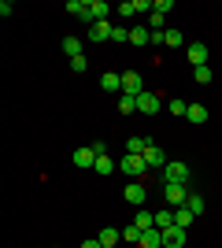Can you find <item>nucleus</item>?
<instances>
[{"label":"nucleus","instance_id":"obj_26","mask_svg":"<svg viewBox=\"0 0 222 248\" xmlns=\"http://www.w3.org/2000/svg\"><path fill=\"white\" fill-rule=\"evenodd\" d=\"M185 207H189L192 215H204V207H207V204H204V197H200V193H189V200H185Z\"/></svg>","mask_w":222,"mask_h":248},{"label":"nucleus","instance_id":"obj_30","mask_svg":"<svg viewBox=\"0 0 222 248\" xmlns=\"http://www.w3.org/2000/svg\"><path fill=\"white\" fill-rule=\"evenodd\" d=\"M152 11L167 15V11H174V0H152Z\"/></svg>","mask_w":222,"mask_h":248},{"label":"nucleus","instance_id":"obj_22","mask_svg":"<svg viewBox=\"0 0 222 248\" xmlns=\"http://www.w3.org/2000/svg\"><path fill=\"white\" fill-rule=\"evenodd\" d=\"M67 11L78 19H89V0H67Z\"/></svg>","mask_w":222,"mask_h":248},{"label":"nucleus","instance_id":"obj_35","mask_svg":"<svg viewBox=\"0 0 222 248\" xmlns=\"http://www.w3.org/2000/svg\"><path fill=\"white\" fill-rule=\"evenodd\" d=\"M141 11H152V0H133V15H141Z\"/></svg>","mask_w":222,"mask_h":248},{"label":"nucleus","instance_id":"obj_25","mask_svg":"<svg viewBox=\"0 0 222 248\" xmlns=\"http://www.w3.org/2000/svg\"><path fill=\"white\" fill-rule=\"evenodd\" d=\"M133 111H137V96L122 93V96H118V115H133Z\"/></svg>","mask_w":222,"mask_h":248},{"label":"nucleus","instance_id":"obj_12","mask_svg":"<svg viewBox=\"0 0 222 248\" xmlns=\"http://www.w3.org/2000/svg\"><path fill=\"white\" fill-rule=\"evenodd\" d=\"M137 248H163V230H141V245Z\"/></svg>","mask_w":222,"mask_h":248},{"label":"nucleus","instance_id":"obj_32","mask_svg":"<svg viewBox=\"0 0 222 248\" xmlns=\"http://www.w3.org/2000/svg\"><path fill=\"white\" fill-rule=\"evenodd\" d=\"M71 71H74V74L89 71V60H85V56H74V60H71Z\"/></svg>","mask_w":222,"mask_h":248},{"label":"nucleus","instance_id":"obj_17","mask_svg":"<svg viewBox=\"0 0 222 248\" xmlns=\"http://www.w3.org/2000/svg\"><path fill=\"white\" fill-rule=\"evenodd\" d=\"M185 119H189V123H207V108H204V104H189V111H185Z\"/></svg>","mask_w":222,"mask_h":248},{"label":"nucleus","instance_id":"obj_24","mask_svg":"<svg viewBox=\"0 0 222 248\" xmlns=\"http://www.w3.org/2000/svg\"><path fill=\"white\" fill-rule=\"evenodd\" d=\"M163 45H167V48H181V45H185V33L181 30H167L163 33Z\"/></svg>","mask_w":222,"mask_h":248},{"label":"nucleus","instance_id":"obj_2","mask_svg":"<svg viewBox=\"0 0 222 248\" xmlns=\"http://www.w3.org/2000/svg\"><path fill=\"white\" fill-rule=\"evenodd\" d=\"M163 197H167L170 207H185V200H189V189L181 186V182H167V186H163Z\"/></svg>","mask_w":222,"mask_h":248},{"label":"nucleus","instance_id":"obj_19","mask_svg":"<svg viewBox=\"0 0 222 248\" xmlns=\"http://www.w3.org/2000/svg\"><path fill=\"white\" fill-rule=\"evenodd\" d=\"M133 226H137V230H152V226H156V215H152V211H145V207H141L137 215H133Z\"/></svg>","mask_w":222,"mask_h":248},{"label":"nucleus","instance_id":"obj_7","mask_svg":"<svg viewBox=\"0 0 222 248\" xmlns=\"http://www.w3.org/2000/svg\"><path fill=\"white\" fill-rule=\"evenodd\" d=\"M159 108H163V96H159V93H152V89H145V93L137 96V111H145V115H156Z\"/></svg>","mask_w":222,"mask_h":248},{"label":"nucleus","instance_id":"obj_5","mask_svg":"<svg viewBox=\"0 0 222 248\" xmlns=\"http://www.w3.org/2000/svg\"><path fill=\"white\" fill-rule=\"evenodd\" d=\"M122 93H126V96H141V93H145V78H141V71H122Z\"/></svg>","mask_w":222,"mask_h":248},{"label":"nucleus","instance_id":"obj_23","mask_svg":"<svg viewBox=\"0 0 222 248\" xmlns=\"http://www.w3.org/2000/svg\"><path fill=\"white\" fill-rule=\"evenodd\" d=\"M192 218H196V215H192L189 207H174V226H181V230H189V222H192Z\"/></svg>","mask_w":222,"mask_h":248},{"label":"nucleus","instance_id":"obj_28","mask_svg":"<svg viewBox=\"0 0 222 248\" xmlns=\"http://www.w3.org/2000/svg\"><path fill=\"white\" fill-rule=\"evenodd\" d=\"M167 108H170V115H178V119H181V115L189 111V100H170Z\"/></svg>","mask_w":222,"mask_h":248},{"label":"nucleus","instance_id":"obj_21","mask_svg":"<svg viewBox=\"0 0 222 248\" xmlns=\"http://www.w3.org/2000/svg\"><path fill=\"white\" fill-rule=\"evenodd\" d=\"M148 145H152L148 137H130V141H126V152H130V155H145Z\"/></svg>","mask_w":222,"mask_h":248},{"label":"nucleus","instance_id":"obj_15","mask_svg":"<svg viewBox=\"0 0 222 248\" xmlns=\"http://www.w3.org/2000/svg\"><path fill=\"white\" fill-rule=\"evenodd\" d=\"M93 170L100 178H107V174H115V170H118V163H115V159H107V155H96V167H93Z\"/></svg>","mask_w":222,"mask_h":248},{"label":"nucleus","instance_id":"obj_4","mask_svg":"<svg viewBox=\"0 0 222 248\" xmlns=\"http://www.w3.org/2000/svg\"><path fill=\"white\" fill-rule=\"evenodd\" d=\"M167 163H170V159H167V152H163V148H159L156 141H152V145L145 148V167H148V170H163Z\"/></svg>","mask_w":222,"mask_h":248},{"label":"nucleus","instance_id":"obj_36","mask_svg":"<svg viewBox=\"0 0 222 248\" xmlns=\"http://www.w3.org/2000/svg\"><path fill=\"white\" fill-rule=\"evenodd\" d=\"M82 248H104V245H100V237H89V241H82Z\"/></svg>","mask_w":222,"mask_h":248},{"label":"nucleus","instance_id":"obj_27","mask_svg":"<svg viewBox=\"0 0 222 248\" xmlns=\"http://www.w3.org/2000/svg\"><path fill=\"white\" fill-rule=\"evenodd\" d=\"M63 52L71 56V60H74V56H85V52H82V41H78V37H63Z\"/></svg>","mask_w":222,"mask_h":248},{"label":"nucleus","instance_id":"obj_11","mask_svg":"<svg viewBox=\"0 0 222 248\" xmlns=\"http://www.w3.org/2000/svg\"><path fill=\"white\" fill-rule=\"evenodd\" d=\"M74 167H82V170L96 167V152H93V145H85V148H78V152H74Z\"/></svg>","mask_w":222,"mask_h":248},{"label":"nucleus","instance_id":"obj_18","mask_svg":"<svg viewBox=\"0 0 222 248\" xmlns=\"http://www.w3.org/2000/svg\"><path fill=\"white\" fill-rule=\"evenodd\" d=\"M118 233H122V245H141V230L133 226V222H126Z\"/></svg>","mask_w":222,"mask_h":248},{"label":"nucleus","instance_id":"obj_9","mask_svg":"<svg viewBox=\"0 0 222 248\" xmlns=\"http://www.w3.org/2000/svg\"><path fill=\"white\" fill-rule=\"evenodd\" d=\"M163 248H185V230L181 226L163 230Z\"/></svg>","mask_w":222,"mask_h":248},{"label":"nucleus","instance_id":"obj_6","mask_svg":"<svg viewBox=\"0 0 222 248\" xmlns=\"http://www.w3.org/2000/svg\"><path fill=\"white\" fill-rule=\"evenodd\" d=\"M122 197H126V204H133V207H145V200H148V189H145V182H130V186L122 189Z\"/></svg>","mask_w":222,"mask_h":248},{"label":"nucleus","instance_id":"obj_33","mask_svg":"<svg viewBox=\"0 0 222 248\" xmlns=\"http://www.w3.org/2000/svg\"><path fill=\"white\" fill-rule=\"evenodd\" d=\"M118 15H122V19H133V0H122V4H118Z\"/></svg>","mask_w":222,"mask_h":248},{"label":"nucleus","instance_id":"obj_13","mask_svg":"<svg viewBox=\"0 0 222 248\" xmlns=\"http://www.w3.org/2000/svg\"><path fill=\"white\" fill-rule=\"evenodd\" d=\"M100 89H104V93H118V96H122V74L107 71L104 78H100Z\"/></svg>","mask_w":222,"mask_h":248},{"label":"nucleus","instance_id":"obj_3","mask_svg":"<svg viewBox=\"0 0 222 248\" xmlns=\"http://www.w3.org/2000/svg\"><path fill=\"white\" fill-rule=\"evenodd\" d=\"M167 182H181V186H185V182H189V167L181 163V159H170V163L163 167V186H167Z\"/></svg>","mask_w":222,"mask_h":248},{"label":"nucleus","instance_id":"obj_34","mask_svg":"<svg viewBox=\"0 0 222 248\" xmlns=\"http://www.w3.org/2000/svg\"><path fill=\"white\" fill-rule=\"evenodd\" d=\"M111 41H130V30L126 26H115V30H111Z\"/></svg>","mask_w":222,"mask_h":248},{"label":"nucleus","instance_id":"obj_1","mask_svg":"<svg viewBox=\"0 0 222 248\" xmlns=\"http://www.w3.org/2000/svg\"><path fill=\"white\" fill-rule=\"evenodd\" d=\"M118 170H122V174L126 178H133V182H137V178H145L148 174V167H145V155H122V159H118Z\"/></svg>","mask_w":222,"mask_h":248},{"label":"nucleus","instance_id":"obj_8","mask_svg":"<svg viewBox=\"0 0 222 248\" xmlns=\"http://www.w3.org/2000/svg\"><path fill=\"white\" fill-rule=\"evenodd\" d=\"M185 56H189L192 71H196V67H207V45H204V41H192V45H185Z\"/></svg>","mask_w":222,"mask_h":248},{"label":"nucleus","instance_id":"obj_16","mask_svg":"<svg viewBox=\"0 0 222 248\" xmlns=\"http://www.w3.org/2000/svg\"><path fill=\"white\" fill-rule=\"evenodd\" d=\"M100 245H104V248H118V245H122V233H118V230H111V226L100 230Z\"/></svg>","mask_w":222,"mask_h":248},{"label":"nucleus","instance_id":"obj_20","mask_svg":"<svg viewBox=\"0 0 222 248\" xmlns=\"http://www.w3.org/2000/svg\"><path fill=\"white\" fill-rule=\"evenodd\" d=\"M174 226V207H163V211H156V230H170Z\"/></svg>","mask_w":222,"mask_h":248},{"label":"nucleus","instance_id":"obj_14","mask_svg":"<svg viewBox=\"0 0 222 248\" xmlns=\"http://www.w3.org/2000/svg\"><path fill=\"white\" fill-rule=\"evenodd\" d=\"M130 45H152V30H148V26H133V30H130Z\"/></svg>","mask_w":222,"mask_h":248},{"label":"nucleus","instance_id":"obj_29","mask_svg":"<svg viewBox=\"0 0 222 248\" xmlns=\"http://www.w3.org/2000/svg\"><path fill=\"white\" fill-rule=\"evenodd\" d=\"M163 19H167V15L152 11V15H148V30H152V33H156V30H163Z\"/></svg>","mask_w":222,"mask_h":248},{"label":"nucleus","instance_id":"obj_10","mask_svg":"<svg viewBox=\"0 0 222 248\" xmlns=\"http://www.w3.org/2000/svg\"><path fill=\"white\" fill-rule=\"evenodd\" d=\"M111 30H115V26H111V22H93V26H89V37H85V41H111Z\"/></svg>","mask_w":222,"mask_h":248},{"label":"nucleus","instance_id":"obj_31","mask_svg":"<svg viewBox=\"0 0 222 248\" xmlns=\"http://www.w3.org/2000/svg\"><path fill=\"white\" fill-rule=\"evenodd\" d=\"M192 78H196L200 85H207V82H211V67H196V71H192Z\"/></svg>","mask_w":222,"mask_h":248}]
</instances>
